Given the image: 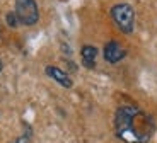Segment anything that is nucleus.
Instances as JSON below:
<instances>
[{
    "label": "nucleus",
    "instance_id": "f257e3e1",
    "mask_svg": "<svg viewBox=\"0 0 157 143\" xmlns=\"http://www.w3.org/2000/svg\"><path fill=\"white\" fill-rule=\"evenodd\" d=\"M155 131V121L137 106H121L114 114V133L125 143H147Z\"/></svg>",
    "mask_w": 157,
    "mask_h": 143
},
{
    "label": "nucleus",
    "instance_id": "7ed1b4c3",
    "mask_svg": "<svg viewBox=\"0 0 157 143\" xmlns=\"http://www.w3.org/2000/svg\"><path fill=\"white\" fill-rule=\"evenodd\" d=\"M16 14L19 24L22 26H33L39 19V10L36 0H16Z\"/></svg>",
    "mask_w": 157,
    "mask_h": 143
},
{
    "label": "nucleus",
    "instance_id": "423d86ee",
    "mask_svg": "<svg viewBox=\"0 0 157 143\" xmlns=\"http://www.w3.org/2000/svg\"><path fill=\"white\" fill-rule=\"evenodd\" d=\"M80 55H82V65L86 66V68H94L96 60H98V48L90 46V44L82 46Z\"/></svg>",
    "mask_w": 157,
    "mask_h": 143
},
{
    "label": "nucleus",
    "instance_id": "20e7f679",
    "mask_svg": "<svg viewBox=\"0 0 157 143\" xmlns=\"http://www.w3.org/2000/svg\"><path fill=\"white\" fill-rule=\"evenodd\" d=\"M102 55H104V60H106V62L118 63V62H121V60L126 56V51H125V48H123L120 43L109 41V43L104 44V51H102Z\"/></svg>",
    "mask_w": 157,
    "mask_h": 143
},
{
    "label": "nucleus",
    "instance_id": "6e6552de",
    "mask_svg": "<svg viewBox=\"0 0 157 143\" xmlns=\"http://www.w3.org/2000/svg\"><path fill=\"white\" fill-rule=\"evenodd\" d=\"M14 143H31V140H29L28 136H21V138H17Z\"/></svg>",
    "mask_w": 157,
    "mask_h": 143
},
{
    "label": "nucleus",
    "instance_id": "0eeeda50",
    "mask_svg": "<svg viewBox=\"0 0 157 143\" xmlns=\"http://www.w3.org/2000/svg\"><path fill=\"white\" fill-rule=\"evenodd\" d=\"M7 22H9V26H10V27H16L17 24H19V21H17V17H16L14 12H9V14H7Z\"/></svg>",
    "mask_w": 157,
    "mask_h": 143
},
{
    "label": "nucleus",
    "instance_id": "39448f33",
    "mask_svg": "<svg viewBox=\"0 0 157 143\" xmlns=\"http://www.w3.org/2000/svg\"><path fill=\"white\" fill-rule=\"evenodd\" d=\"M44 72H46L48 77H51L55 82H58L62 87H65V89H70V87H72L70 77H68V75L65 73L62 68H58V66H51V65H50V66H46V70H44Z\"/></svg>",
    "mask_w": 157,
    "mask_h": 143
},
{
    "label": "nucleus",
    "instance_id": "1a4fd4ad",
    "mask_svg": "<svg viewBox=\"0 0 157 143\" xmlns=\"http://www.w3.org/2000/svg\"><path fill=\"white\" fill-rule=\"evenodd\" d=\"M2 66H4V65H2V60H0V72H2Z\"/></svg>",
    "mask_w": 157,
    "mask_h": 143
},
{
    "label": "nucleus",
    "instance_id": "f03ea898",
    "mask_svg": "<svg viewBox=\"0 0 157 143\" xmlns=\"http://www.w3.org/2000/svg\"><path fill=\"white\" fill-rule=\"evenodd\" d=\"M111 17H113L114 24L118 26V29L121 32H130L133 31L135 26V12L132 9V5L128 4H116L111 9Z\"/></svg>",
    "mask_w": 157,
    "mask_h": 143
}]
</instances>
